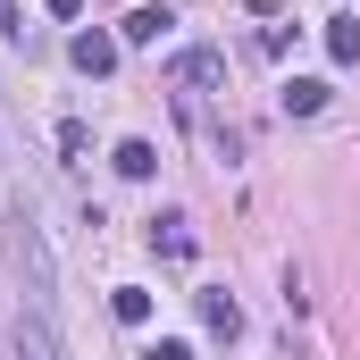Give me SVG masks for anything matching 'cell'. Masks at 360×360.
<instances>
[{"label":"cell","instance_id":"6da1fadb","mask_svg":"<svg viewBox=\"0 0 360 360\" xmlns=\"http://www.w3.org/2000/svg\"><path fill=\"white\" fill-rule=\"evenodd\" d=\"M8 269H17V285H25V310L51 319V302H59V293H51V243H42V226H34L25 210L8 218Z\"/></svg>","mask_w":360,"mask_h":360},{"label":"cell","instance_id":"7a4b0ae2","mask_svg":"<svg viewBox=\"0 0 360 360\" xmlns=\"http://www.w3.org/2000/svg\"><path fill=\"white\" fill-rule=\"evenodd\" d=\"M218 76H226V51H210V42H193V51L176 59V84H193V92H210Z\"/></svg>","mask_w":360,"mask_h":360},{"label":"cell","instance_id":"3957f363","mask_svg":"<svg viewBox=\"0 0 360 360\" xmlns=\"http://www.w3.org/2000/svg\"><path fill=\"white\" fill-rule=\"evenodd\" d=\"M17 360H68V352H59V335H51V319H42V310H25V319H17Z\"/></svg>","mask_w":360,"mask_h":360},{"label":"cell","instance_id":"277c9868","mask_svg":"<svg viewBox=\"0 0 360 360\" xmlns=\"http://www.w3.org/2000/svg\"><path fill=\"white\" fill-rule=\"evenodd\" d=\"M193 302H201V327H210V335H226V344L243 335V310H235V293H218V285H210V293H193Z\"/></svg>","mask_w":360,"mask_h":360},{"label":"cell","instance_id":"5b68a950","mask_svg":"<svg viewBox=\"0 0 360 360\" xmlns=\"http://www.w3.org/2000/svg\"><path fill=\"white\" fill-rule=\"evenodd\" d=\"M68 59H76V68H84V76H109V68H117V42H109V34H76V42H68Z\"/></svg>","mask_w":360,"mask_h":360},{"label":"cell","instance_id":"8992f818","mask_svg":"<svg viewBox=\"0 0 360 360\" xmlns=\"http://www.w3.org/2000/svg\"><path fill=\"white\" fill-rule=\"evenodd\" d=\"M327 59L335 68H360V17H327Z\"/></svg>","mask_w":360,"mask_h":360},{"label":"cell","instance_id":"52a82bcc","mask_svg":"<svg viewBox=\"0 0 360 360\" xmlns=\"http://www.w3.org/2000/svg\"><path fill=\"white\" fill-rule=\"evenodd\" d=\"M168 25H176V17H168V8H134V17H126V25H117V34H126V42H134V51H143V42H160V34H168Z\"/></svg>","mask_w":360,"mask_h":360},{"label":"cell","instance_id":"ba28073f","mask_svg":"<svg viewBox=\"0 0 360 360\" xmlns=\"http://www.w3.org/2000/svg\"><path fill=\"white\" fill-rule=\"evenodd\" d=\"M109 168H117V176H151V168H160V151H151V143H143V134H134V143H117V160H109Z\"/></svg>","mask_w":360,"mask_h":360},{"label":"cell","instance_id":"9c48e42d","mask_svg":"<svg viewBox=\"0 0 360 360\" xmlns=\"http://www.w3.org/2000/svg\"><path fill=\"white\" fill-rule=\"evenodd\" d=\"M285 109H293V117H319V109H327V84H319V76H293V84H285Z\"/></svg>","mask_w":360,"mask_h":360},{"label":"cell","instance_id":"30bf717a","mask_svg":"<svg viewBox=\"0 0 360 360\" xmlns=\"http://www.w3.org/2000/svg\"><path fill=\"white\" fill-rule=\"evenodd\" d=\"M151 243H160L168 260H193V226H184V218H151Z\"/></svg>","mask_w":360,"mask_h":360},{"label":"cell","instance_id":"8fae6325","mask_svg":"<svg viewBox=\"0 0 360 360\" xmlns=\"http://www.w3.org/2000/svg\"><path fill=\"white\" fill-rule=\"evenodd\" d=\"M109 310H117L126 327H143V319H151V293H143V285H117V302H109Z\"/></svg>","mask_w":360,"mask_h":360},{"label":"cell","instance_id":"7c38bea8","mask_svg":"<svg viewBox=\"0 0 360 360\" xmlns=\"http://www.w3.org/2000/svg\"><path fill=\"white\" fill-rule=\"evenodd\" d=\"M151 360H193V344H151Z\"/></svg>","mask_w":360,"mask_h":360},{"label":"cell","instance_id":"4fadbf2b","mask_svg":"<svg viewBox=\"0 0 360 360\" xmlns=\"http://www.w3.org/2000/svg\"><path fill=\"white\" fill-rule=\"evenodd\" d=\"M8 34H17V0H0V42H8Z\"/></svg>","mask_w":360,"mask_h":360},{"label":"cell","instance_id":"5bb4252c","mask_svg":"<svg viewBox=\"0 0 360 360\" xmlns=\"http://www.w3.org/2000/svg\"><path fill=\"white\" fill-rule=\"evenodd\" d=\"M51 17H84V0H51Z\"/></svg>","mask_w":360,"mask_h":360}]
</instances>
